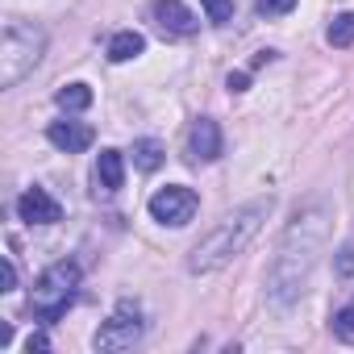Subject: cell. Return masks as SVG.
<instances>
[{
    "label": "cell",
    "instance_id": "obj_1",
    "mask_svg": "<svg viewBox=\"0 0 354 354\" xmlns=\"http://www.w3.org/2000/svg\"><path fill=\"white\" fill-rule=\"evenodd\" d=\"M325 238H329V205L321 196H313L292 213V221H288V230L275 246V259L267 267V300L271 304L292 308L304 296Z\"/></svg>",
    "mask_w": 354,
    "mask_h": 354
},
{
    "label": "cell",
    "instance_id": "obj_2",
    "mask_svg": "<svg viewBox=\"0 0 354 354\" xmlns=\"http://www.w3.org/2000/svg\"><path fill=\"white\" fill-rule=\"evenodd\" d=\"M271 209H275V196H254V201H246L242 209L225 213V217L188 250V271H192V275H213V271H221L225 263H234V259L259 238V230H263V221L271 217Z\"/></svg>",
    "mask_w": 354,
    "mask_h": 354
},
{
    "label": "cell",
    "instance_id": "obj_3",
    "mask_svg": "<svg viewBox=\"0 0 354 354\" xmlns=\"http://www.w3.org/2000/svg\"><path fill=\"white\" fill-rule=\"evenodd\" d=\"M46 55V30L21 17L5 21V38H0V88H17Z\"/></svg>",
    "mask_w": 354,
    "mask_h": 354
},
{
    "label": "cell",
    "instance_id": "obj_4",
    "mask_svg": "<svg viewBox=\"0 0 354 354\" xmlns=\"http://www.w3.org/2000/svg\"><path fill=\"white\" fill-rule=\"evenodd\" d=\"M75 292H80V267L71 259H63V263H55V267H46L38 275V283L30 292V308H34L38 321L50 325V321H59L75 304Z\"/></svg>",
    "mask_w": 354,
    "mask_h": 354
},
{
    "label": "cell",
    "instance_id": "obj_5",
    "mask_svg": "<svg viewBox=\"0 0 354 354\" xmlns=\"http://www.w3.org/2000/svg\"><path fill=\"white\" fill-rule=\"evenodd\" d=\"M142 333H146L142 308H138L133 300H121V304L109 313V321L96 329L92 346H96V350H104V354H121V350H133V346L142 342Z\"/></svg>",
    "mask_w": 354,
    "mask_h": 354
},
{
    "label": "cell",
    "instance_id": "obj_6",
    "mask_svg": "<svg viewBox=\"0 0 354 354\" xmlns=\"http://www.w3.org/2000/svg\"><path fill=\"white\" fill-rule=\"evenodd\" d=\"M150 217L158 221V225H171V230H180V225H188L192 217H196V209H201V196L192 192V188H184V184H167V188H158L154 196H150Z\"/></svg>",
    "mask_w": 354,
    "mask_h": 354
},
{
    "label": "cell",
    "instance_id": "obj_7",
    "mask_svg": "<svg viewBox=\"0 0 354 354\" xmlns=\"http://www.w3.org/2000/svg\"><path fill=\"white\" fill-rule=\"evenodd\" d=\"M150 21L162 38H192L201 30V17L184 0H150Z\"/></svg>",
    "mask_w": 354,
    "mask_h": 354
},
{
    "label": "cell",
    "instance_id": "obj_8",
    "mask_svg": "<svg viewBox=\"0 0 354 354\" xmlns=\"http://www.w3.org/2000/svg\"><path fill=\"white\" fill-rule=\"evenodd\" d=\"M184 158H188L192 167L221 158V125H217L213 117H196V121L188 125V133H184Z\"/></svg>",
    "mask_w": 354,
    "mask_h": 354
},
{
    "label": "cell",
    "instance_id": "obj_9",
    "mask_svg": "<svg viewBox=\"0 0 354 354\" xmlns=\"http://www.w3.org/2000/svg\"><path fill=\"white\" fill-rule=\"evenodd\" d=\"M17 217L30 221V225H55V221H63V209H59V201L46 188H30L17 201Z\"/></svg>",
    "mask_w": 354,
    "mask_h": 354
},
{
    "label": "cell",
    "instance_id": "obj_10",
    "mask_svg": "<svg viewBox=\"0 0 354 354\" xmlns=\"http://www.w3.org/2000/svg\"><path fill=\"white\" fill-rule=\"evenodd\" d=\"M46 138H50V146H59V150H67V154H80V150L92 146L96 133H92V125H84V121H50Z\"/></svg>",
    "mask_w": 354,
    "mask_h": 354
},
{
    "label": "cell",
    "instance_id": "obj_11",
    "mask_svg": "<svg viewBox=\"0 0 354 354\" xmlns=\"http://www.w3.org/2000/svg\"><path fill=\"white\" fill-rule=\"evenodd\" d=\"M121 184H125V158H121V150H100V158H96V192L113 196Z\"/></svg>",
    "mask_w": 354,
    "mask_h": 354
},
{
    "label": "cell",
    "instance_id": "obj_12",
    "mask_svg": "<svg viewBox=\"0 0 354 354\" xmlns=\"http://www.w3.org/2000/svg\"><path fill=\"white\" fill-rule=\"evenodd\" d=\"M142 50H146V38H142L138 30H121V34L109 38V63H129V59H138Z\"/></svg>",
    "mask_w": 354,
    "mask_h": 354
},
{
    "label": "cell",
    "instance_id": "obj_13",
    "mask_svg": "<svg viewBox=\"0 0 354 354\" xmlns=\"http://www.w3.org/2000/svg\"><path fill=\"white\" fill-rule=\"evenodd\" d=\"M133 167L138 171H158L162 167V142L158 138H138L133 142Z\"/></svg>",
    "mask_w": 354,
    "mask_h": 354
},
{
    "label": "cell",
    "instance_id": "obj_14",
    "mask_svg": "<svg viewBox=\"0 0 354 354\" xmlns=\"http://www.w3.org/2000/svg\"><path fill=\"white\" fill-rule=\"evenodd\" d=\"M55 104L67 109V113H84V109L92 104V88H88V84H67V88L55 92Z\"/></svg>",
    "mask_w": 354,
    "mask_h": 354
},
{
    "label": "cell",
    "instance_id": "obj_15",
    "mask_svg": "<svg viewBox=\"0 0 354 354\" xmlns=\"http://www.w3.org/2000/svg\"><path fill=\"white\" fill-rule=\"evenodd\" d=\"M325 38H329V46H337V50L354 46V13H337V17L329 21Z\"/></svg>",
    "mask_w": 354,
    "mask_h": 354
},
{
    "label": "cell",
    "instance_id": "obj_16",
    "mask_svg": "<svg viewBox=\"0 0 354 354\" xmlns=\"http://www.w3.org/2000/svg\"><path fill=\"white\" fill-rule=\"evenodd\" d=\"M329 329H333V337H337V342H350V346H354V296H350V300L333 313Z\"/></svg>",
    "mask_w": 354,
    "mask_h": 354
},
{
    "label": "cell",
    "instance_id": "obj_17",
    "mask_svg": "<svg viewBox=\"0 0 354 354\" xmlns=\"http://www.w3.org/2000/svg\"><path fill=\"white\" fill-rule=\"evenodd\" d=\"M201 5H205V17L213 26H225L234 17V0H201Z\"/></svg>",
    "mask_w": 354,
    "mask_h": 354
},
{
    "label": "cell",
    "instance_id": "obj_18",
    "mask_svg": "<svg viewBox=\"0 0 354 354\" xmlns=\"http://www.w3.org/2000/svg\"><path fill=\"white\" fill-rule=\"evenodd\" d=\"M254 9H259V17H283L296 9V0H254Z\"/></svg>",
    "mask_w": 354,
    "mask_h": 354
},
{
    "label": "cell",
    "instance_id": "obj_19",
    "mask_svg": "<svg viewBox=\"0 0 354 354\" xmlns=\"http://www.w3.org/2000/svg\"><path fill=\"white\" fill-rule=\"evenodd\" d=\"M333 275H337V279H350V275H354V242L337 250V259H333Z\"/></svg>",
    "mask_w": 354,
    "mask_h": 354
},
{
    "label": "cell",
    "instance_id": "obj_20",
    "mask_svg": "<svg viewBox=\"0 0 354 354\" xmlns=\"http://www.w3.org/2000/svg\"><path fill=\"white\" fill-rule=\"evenodd\" d=\"M17 288V267L13 259H5V267H0V292H13Z\"/></svg>",
    "mask_w": 354,
    "mask_h": 354
},
{
    "label": "cell",
    "instance_id": "obj_21",
    "mask_svg": "<svg viewBox=\"0 0 354 354\" xmlns=\"http://www.w3.org/2000/svg\"><path fill=\"white\" fill-rule=\"evenodd\" d=\"M26 346H30V354H34V350H38V354H46V350H50V337L38 329V333H30V342H26Z\"/></svg>",
    "mask_w": 354,
    "mask_h": 354
},
{
    "label": "cell",
    "instance_id": "obj_22",
    "mask_svg": "<svg viewBox=\"0 0 354 354\" xmlns=\"http://www.w3.org/2000/svg\"><path fill=\"white\" fill-rule=\"evenodd\" d=\"M225 84H230V92H246V84H250V75H246V71H238V75H230Z\"/></svg>",
    "mask_w": 354,
    "mask_h": 354
},
{
    "label": "cell",
    "instance_id": "obj_23",
    "mask_svg": "<svg viewBox=\"0 0 354 354\" xmlns=\"http://www.w3.org/2000/svg\"><path fill=\"white\" fill-rule=\"evenodd\" d=\"M9 342H13V325H9V321H5V325H0V350H5V346H9Z\"/></svg>",
    "mask_w": 354,
    "mask_h": 354
}]
</instances>
